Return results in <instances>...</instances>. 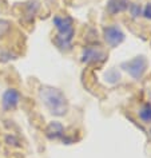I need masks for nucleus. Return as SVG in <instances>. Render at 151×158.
Masks as SVG:
<instances>
[{"mask_svg":"<svg viewBox=\"0 0 151 158\" xmlns=\"http://www.w3.org/2000/svg\"><path fill=\"white\" fill-rule=\"evenodd\" d=\"M106 58L107 55L102 50L92 46L86 47L82 52V62L86 63V64H100L106 60Z\"/></svg>","mask_w":151,"mask_h":158,"instance_id":"obj_5","label":"nucleus"},{"mask_svg":"<svg viewBox=\"0 0 151 158\" xmlns=\"http://www.w3.org/2000/svg\"><path fill=\"white\" fill-rule=\"evenodd\" d=\"M150 135H151V129H150Z\"/></svg>","mask_w":151,"mask_h":158,"instance_id":"obj_13","label":"nucleus"},{"mask_svg":"<svg viewBox=\"0 0 151 158\" xmlns=\"http://www.w3.org/2000/svg\"><path fill=\"white\" fill-rule=\"evenodd\" d=\"M52 23L58 31V35L55 38V44L59 50L68 51L72 47V39L75 35V27L74 20L70 16H60L55 15L52 19Z\"/></svg>","mask_w":151,"mask_h":158,"instance_id":"obj_2","label":"nucleus"},{"mask_svg":"<svg viewBox=\"0 0 151 158\" xmlns=\"http://www.w3.org/2000/svg\"><path fill=\"white\" fill-rule=\"evenodd\" d=\"M142 16L146 18V19H149V20H151V4H147L145 8H143Z\"/></svg>","mask_w":151,"mask_h":158,"instance_id":"obj_12","label":"nucleus"},{"mask_svg":"<svg viewBox=\"0 0 151 158\" xmlns=\"http://www.w3.org/2000/svg\"><path fill=\"white\" fill-rule=\"evenodd\" d=\"M124 38H126L124 32L118 24H110L103 27V39L111 48L120 46L124 42Z\"/></svg>","mask_w":151,"mask_h":158,"instance_id":"obj_4","label":"nucleus"},{"mask_svg":"<svg viewBox=\"0 0 151 158\" xmlns=\"http://www.w3.org/2000/svg\"><path fill=\"white\" fill-rule=\"evenodd\" d=\"M46 137L51 141L62 139L64 137V126L60 122H51L46 127Z\"/></svg>","mask_w":151,"mask_h":158,"instance_id":"obj_8","label":"nucleus"},{"mask_svg":"<svg viewBox=\"0 0 151 158\" xmlns=\"http://www.w3.org/2000/svg\"><path fill=\"white\" fill-rule=\"evenodd\" d=\"M129 6H130L129 0H108L106 6V11L108 15L114 16V15H118L127 11Z\"/></svg>","mask_w":151,"mask_h":158,"instance_id":"obj_7","label":"nucleus"},{"mask_svg":"<svg viewBox=\"0 0 151 158\" xmlns=\"http://www.w3.org/2000/svg\"><path fill=\"white\" fill-rule=\"evenodd\" d=\"M39 98L47 110L55 117H63L68 111V101L64 93L54 86H42L39 89Z\"/></svg>","mask_w":151,"mask_h":158,"instance_id":"obj_1","label":"nucleus"},{"mask_svg":"<svg viewBox=\"0 0 151 158\" xmlns=\"http://www.w3.org/2000/svg\"><path fill=\"white\" fill-rule=\"evenodd\" d=\"M129 11H130V15H131V16H133L134 19H137V18H139V16H142L143 8H142L141 4H137V3H130Z\"/></svg>","mask_w":151,"mask_h":158,"instance_id":"obj_11","label":"nucleus"},{"mask_svg":"<svg viewBox=\"0 0 151 158\" xmlns=\"http://www.w3.org/2000/svg\"><path fill=\"white\" fill-rule=\"evenodd\" d=\"M138 115L145 123H150L151 122V103L150 102H146V103H143L141 106V109H139V111H138Z\"/></svg>","mask_w":151,"mask_h":158,"instance_id":"obj_9","label":"nucleus"},{"mask_svg":"<svg viewBox=\"0 0 151 158\" xmlns=\"http://www.w3.org/2000/svg\"><path fill=\"white\" fill-rule=\"evenodd\" d=\"M147 66H149L147 59L143 55H139V56H135L133 59H130V60L123 62L120 64V69L123 71H126L131 78L138 81V79H141L145 75V73L147 71Z\"/></svg>","mask_w":151,"mask_h":158,"instance_id":"obj_3","label":"nucleus"},{"mask_svg":"<svg viewBox=\"0 0 151 158\" xmlns=\"http://www.w3.org/2000/svg\"><path fill=\"white\" fill-rule=\"evenodd\" d=\"M120 73L116 70V69H110V70H107L106 71V74H104V79H106V82L107 83H110V85H116L119 81H120Z\"/></svg>","mask_w":151,"mask_h":158,"instance_id":"obj_10","label":"nucleus"},{"mask_svg":"<svg viewBox=\"0 0 151 158\" xmlns=\"http://www.w3.org/2000/svg\"><path fill=\"white\" fill-rule=\"evenodd\" d=\"M20 93L16 89H7L2 97V107L4 111H12L20 103Z\"/></svg>","mask_w":151,"mask_h":158,"instance_id":"obj_6","label":"nucleus"}]
</instances>
